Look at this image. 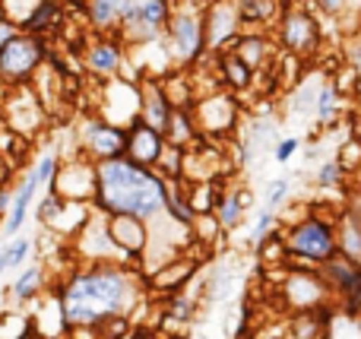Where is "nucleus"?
I'll return each mask as SVG.
<instances>
[{
  "mask_svg": "<svg viewBox=\"0 0 361 339\" xmlns=\"http://www.w3.org/2000/svg\"><path fill=\"white\" fill-rule=\"evenodd\" d=\"M67 19V6L54 4V0H42V4L29 6V16H23L16 23V32H25V35L44 38L51 35L54 29H61V23Z\"/></svg>",
  "mask_w": 361,
  "mask_h": 339,
  "instance_id": "17",
  "label": "nucleus"
},
{
  "mask_svg": "<svg viewBox=\"0 0 361 339\" xmlns=\"http://www.w3.org/2000/svg\"><path fill=\"white\" fill-rule=\"evenodd\" d=\"M10 203H13V190L0 187V216H4V213H10Z\"/></svg>",
  "mask_w": 361,
  "mask_h": 339,
  "instance_id": "44",
  "label": "nucleus"
},
{
  "mask_svg": "<svg viewBox=\"0 0 361 339\" xmlns=\"http://www.w3.org/2000/svg\"><path fill=\"white\" fill-rule=\"evenodd\" d=\"M282 304L292 308L295 314H314L317 308H326V304H336L326 289V283L320 279L317 270H307V266L298 264H286L282 266Z\"/></svg>",
  "mask_w": 361,
  "mask_h": 339,
  "instance_id": "7",
  "label": "nucleus"
},
{
  "mask_svg": "<svg viewBox=\"0 0 361 339\" xmlns=\"http://www.w3.org/2000/svg\"><path fill=\"white\" fill-rule=\"evenodd\" d=\"M165 152V137L152 127H146L143 121H133L130 127H124V159L146 171H156Z\"/></svg>",
  "mask_w": 361,
  "mask_h": 339,
  "instance_id": "13",
  "label": "nucleus"
},
{
  "mask_svg": "<svg viewBox=\"0 0 361 339\" xmlns=\"http://www.w3.org/2000/svg\"><path fill=\"white\" fill-rule=\"evenodd\" d=\"M235 200L241 209H250L254 207V194H250V187H235Z\"/></svg>",
  "mask_w": 361,
  "mask_h": 339,
  "instance_id": "41",
  "label": "nucleus"
},
{
  "mask_svg": "<svg viewBox=\"0 0 361 339\" xmlns=\"http://www.w3.org/2000/svg\"><path fill=\"white\" fill-rule=\"evenodd\" d=\"M44 279H48V273H44L42 264L25 266V270L19 273V279L13 283V298H16V302H32V298H38L44 289Z\"/></svg>",
  "mask_w": 361,
  "mask_h": 339,
  "instance_id": "24",
  "label": "nucleus"
},
{
  "mask_svg": "<svg viewBox=\"0 0 361 339\" xmlns=\"http://www.w3.org/2000/svg\"><path fill=\"white\" fill-rule=\"evenodd\" d=\"M57 168H61V159H57L54 152H44V156L35 162V168H32V175H35V181L44 187V184H51V181H54Z\"/></svg>",
  "mask_w": 361,
  "mask_h": 339,
  "instance_id": "36",
  "label": "nucleus"
},
{
  "mask_svg": "<svg viewBox=\"0 0 361 339\" xmlns=\"http://www.w3.org/2000/svg\"><path fill=\"white\" fill-rule=\"evenodd\" d=\"M257 257H260L263 266H286L288 254H286V245H282V235L273 232L263 245H257Z\"/></svg>",
  "mask_w": 361,
  "mask_h": 339,
  "instance_id": "30",
  "label": "nucleus"
},
{
  "mask_svg": "<svg viewBox=\"0 0 361 339\" xmlns=\"http://www.w3.org/2000/svg\"><path fill=\"white\" fill-rule=\"evenodd\" d=\"M140 298L137 273L127 264H89L61 285V314L67 327L95 330L108 317H127Z\"/></svg>",
  "mask_w": 361,
  "mask_h": 339,
  "instance_id": "1",
  "label": "nucleus"
},
{
  "mask_svg": "<svg viewBox=\"0 0 361 339\" xmlns=\"http://www.w3.org/2000/svg\"><path fill=\"white\" fill-rule=\"evenodd\" d=\"M169 181L159 171H146L124 156L95 165V209L99 216H133L152 222L162 216Z\"/></svg>",
  "mask_w": 361,
  "mask_h": 339,
  "instance_id": "2",
  "label": "nucleus"
},
{
  "mask_svg": "<svg viewBox=\"0 0 361 339\" xmlns=\"http://www.w3.org/2000/svg\"><path fill=\"white\" fill-rule=\"evenodd\" d=\"M82 19L95 35H114L121 29V0H92L82 4Z\"/></svg>",
  "mask_w": 361,
  "mask_h": 339,
  "instance_id": "20",
  "label": "nucleus"
},
{
  "mask_svg": "<svg viewBox=\"0 0 361 339\" xmlns=\"http://www.w3.org/2000/svg\"><path fill=\"white\" fill-rule=\"evenodd\" d=\"M48 54H51V48L44 38L16 32V35L0 48V82H10L13 89L32 82L38 73H42Z\"/></svg>",
  "mask_w": 361,
  "mask_h": 339,
  "instance_id": "6",
  "label": "nucleus"
},
{
  "mask_svg": "<svg viewBox=\"0 0 361 339\" xmlns=\"http://www.w3.org/2000/svg\"><path fill=\"white\" fill-rule=\"evenodd\" d=\"M298 146H301V140H298V137H279V143L273 146V159H276L279 165L292 162L295 152H298Z\"/></svg>",
  "mask_w": 361,
  "mask_h": 339,
  "instance_id": "39",
  "label": "nucleus"
},
{
  "mask_svg": "<svg viewBox=\"0 0 361 339\" xmlns=\"http://www.w3.org/2000/svg\"><path fill=\"white\" fill-rule=\"evenodd\" d=\"M358 105H361V95H358Z\"/></svg>",
  "mask_w": 361,
  "mask_h": 339,
  "instance_id": "46",
  "label": "nucleus"
},
{
  "mask_svg": "<svg viewBox=\"0 0 361 339\" xmlns=\"http://www.w3.org/2000/svg\"><path fill=\"white\" fill-rule=\"evenodd\" d=\"M193 276H197V264L187 257H178V260H171V264H165L162 270L152 273V285H156L159 292H165V295H178L187 279H193Z\"/></svg>",
  "mask_w": 361,
  "mask_h": 339,
  "instance_id": "22",
  "label": "nucleus"
},
{
  "mask_svg": "<svg viewBox=\"0 0 361 339\" xmlns=\"http://www.w3.org/2000/svg\"><path fill=\"white\" fill-rule=\"evenodd\" d=\"M336 226H339V216H320V213H314V209H307L305 216L292 219L288 228L282 232V245H286L288 264L307 266V270H320L326 260H333L339 254Z\"/></svg>",
  "mask_w": 361,
  "mask_h": 339,
  "instance_id": "3",
  "label": "nucleus"
},
{
  "mask_svg": "<svg viewBox=\"0 0 361 339\" xmlns=\"http://www.w3.org/2000/svg\"><path fill=\"white\" fill-rule=\"evenodd\" d=\"M228 51L244 63V67L250 70V73L257 76V73H260V70L276 57V42H273V35H269V32L244 29L241 35L235 38V44H231Z\"/></svg>",
  "mask_w": 361,
  "mask_h": 339,
  "instance_id": "16",
  "label": "nucleus"
},
{
  "mask_svg": "<svg viewBox=\"0 0 361 339\" xmlns=\"http://www.w3.org/2000/svg\"><path fill=\"white\" fill-rule=\"evenodd\" d=\"M238 111H241L238 95L228 92V89H212V92H206V95H197L190 114L200 130V140L203 137H212V140L231 137L238 127Z\"/></svg>",
  "mask_w": 361,
  "mask_h": 339,
  "instance_id": "8",
  "label": "nucleus"
},
{
  "mask_svg": "<svg viewBox=\"0 0 361 339\" xmlns=\"http://www.w3.org/2000/svg\"><path fill=\"white\" fill-rule=\"evenodd\" d=\"M13 35H16V25H13L10 19H4V23H0V48H4V44L10 42Z\"/></svg>",
  "mask_w": 361,
  "mask_h": 339,
  "instance_id": "42",
  "label": "nucleus"
},
{
  "mask_svg": "<svg viewBox=\"0 0 361 339\" xmlns=\"http://www.w3.org/2000/svg\"><path fill=\"white\" fill-rule=\"evenodd\" d=\"M324 339H361V314H345L336 308V314L324 327Z\"/></svg>",
  "mask_w": 361,
  "mask_h": 339,
  "instance_id": "26",
  "label": "nucleus"
},
{
  "mask_svg": "<svg viewBox=\"0 0 361 339\" xmlns=\"http://www.w3.org/2000/svg\"><path fill=\"white\" fill-rule=\"evenodd\" d=\"M212 216H216V222H219V228H222V232H231V228L241 226L244 209L238 207L235 190H225V194L219 197V203H216V209H212Z\"/></svg>",
  "mask_w": 361,
  "mask_h": 339,
  "instance_id": "28",
  "label": "nucleus"
},
{
  "mask_svg": "<svg viewBox=\"0 0 361 339\" xmlns=\"http://www.w3.org/2000/svg\"><path fill=\"white\" fill-rule=\"evenodd\" d=\"M171 101L169 95H165L162 82H159V76H146V80H140V114L137 121H143L146 127H152V130L162 133L165 124H169L171 118Z\"/></svg>",
  "mask_w": 361,
  "mask_h": 339,
  "instance_id": "15",
  "label": "nucleus"
},
{
  "mask_svg": "<svg viewBox=\"0 0 361 339\" xmlns=\"http://www.w3.org/2000/svg\"><path fill=\"white\" fill-rule=\"evenodd\" d=\"M216 76H219V86L228 89V92H247L250 82H254V73H250L247 67H244L241 61H238L231 51H225V54H216Z\"/></svg>",
  "mask_w": 361,
  "mask_h": 339,
  "instance_id": "21",
  "label": "nucleus"
},
{
  "mask_svg": "<svg viewBox=\"0 0 361 339\" xmlns=\"http://www.w3.org/2000/svg\"><path fill=\"white\" fill-rule=\"evenodd\" d=\"M124 42L121 35H92V42L82 51V67L86 73L99 76V80H118L121 70H124Z\"/></svg>",
  "mask_w": 361,
  "mask_h": 339,
  "instance_id": "12",
  "label": "nucleus"
},
{
  "mask_svg": "<svg viewBox=\"0 0 361 339\" xmlns=\"http://www.w3.org/2000/svg\"><path fill=\"white\" fill-rule=\"evenodd\" d=\"M162 137H165V146H171V149H180V152L197 149L200 130H197V124H193L190 108H175V111H171V118H169V124H165Z\"/></svg>",
  "mask_w": 361,
  "mask_h": 339,
  "instance_id": "19",
  "label": "nucleus"
},
{
  "mask_svg": "<svg viewBox=\"0 0 361 339\" xmlns=\"http://www.w3.org/2000/svg\"><path fill=\"white\" fill-rule=\"evenodd\" d=\"M171 6L175 4H169V0H140L137 19H143V23L152 25V29L165 32V25H169V19H171Z\"/></svg>",
  "mask_w": 361,
  "mask_h": 339,
  "instance_id": "29",
  "label": "nucleus"
},
{
  "mask_svg": "<svg viewBox=\"0 0 361 339\" xmlns=\"http://www.w3.org/2000/svg\"><path fill=\"white\" fill-rule=\"evenodd\" d=\"M339 92H336V86H333L330 80L324 82V86L317 89V101H314V114H317V121L324 127H330L333 121L339 118Z\"/></svg>",
  "mask_w": 361,
  "mask_h": 339,
  "instance_id": "27",
  "label": "nucleus"
},
{
  "mask_svg": "<svg viewBox=\"0 0 361 339\" xmlns=\"http://www.w3.org/2000/svg\"><path fill=\"white\" fill-rule=\"evenodd\" d=\"M336 165L345 171V175H355V171L361 168V143L355 137H349V140H343L339 143V149H336Z\"/></svg>",
  "mask_w": 361,
  "mask_h": 339,
  "instance_id": "32",
  "label": "nucleus"
},
{
  "mask_svg": "<svg viewBox=\"0 0 361 339\" xmlns=\"http://www.w3.org/2000/svg\"><path fill=\"white\" fill-rule=\"evenodd\" d=\"M276 222H279V213H269V209H263L260 216H257V222L250 226V235H247V241L250 245H263V241L269 238V235L276 232Z\"/></svg>",
  "mask_w": 361,
  "mask_h": 339,
  "instance_id": "35",
  "label": "nucleus"
},
{
  "mask_svg": "<svg viewBox=\"0 0 361 339\" xmlns=\"http://www.w3.org/2000/svg\"><path fill=\"white\" fill-rule=\"evenodd\" d=\"M345 171L336 165V159H324V162L317 165V175H314V181H317L320 190H333L339 187V184H345Z\"/></svg>",
  "mask_w": 361,
  "mask_h": 339,
  "instance_id": "33",
  "label": "nucleus"
},
{
  "mask_svg": "<svg viewBox=\"0 0 361 339\" xmlns=\"http://www.w3.org/2000/svg\"><path fill=\"white\" fill-rule=\"evenodd\" d=\"M244 32L241 16H238V4L231 0H216V4H203V38H206V54H225L235 44V38Z\"/></svg>",
  "mask_w": 361,
  "mask_h": 339,
  "instance_id": "9",
  "label": "nucleus"
},
{
  "mask_svg": "<svg viewBox=\"0 0 361 339\" xmlns=\"http://www.w3.org/2000/svg\"><path fill=\"white\" fill-rule=\"evenodd\" d=\"M276 48L288 51L292 57H314L324 44L317 13H311L307 4H282V13L273 25Z\"/></svg>",
  "mask_w": 361,
  "mask_h": 339,
  "instance_id": "5",
  "label": "nucleus"
},
{
  "mask_svg": "<svg viewBox=\"0 0 361 339\" xmlns=\"http://www.w3.org/2000/svg\"><path fill=\"white\" fill-rule=\"evenodd\" d=\"M193 314H197V304H193V298H187V295H169L165 298V317L169 321H178V323H190L193 321Z\"/></svg>",
  "mask_w": 361,
  "mask_h": 339,
  "instance_id": "31",
  "label": "nucleus"
},
{
  "mask_svg": "<svg viewBox=\"0 0 361 339\" xmlns=\"http://www.w3.org/2000/svg\"><path fill=\"white\" fill-rule=\"evenodd\" d=\"M314 101H317V89L298 86V89H292V99H288V108H292V114L298 118V114H307V111H311Z\"/></svg>",
  "mask_w": 361,
  "mask_h": 339,
  "instance_id": "37",
  "label": "nucleus"
},
{
  "mask_svg": "<svg viewBox=\"0 0 361 339\" xmlns=\"http://www.w3.org/2000/svg\"><path fill=\"white\" fill-rule=\"evenodd\" d=\"M80 152L86 162H111L124 156V130L102 118H92L80 127Z\"/></svg>",
  "mask_w": 361,
  "mask_h": 339,
  "instance_id": "10",
  "label": "nucleus"
},
{
  "mask_svg": "<svg viewBox=\"0 0 361 339\" xmlns=\"http://www.w3.org/2000/svg\"><path fill=\"white\" fill-rule=\"evenodd\" d=\"M355 44H358V48H361V25H358V35H355Z\"/></svg>",
  "mask_w": 361,
  "mask_h": 339,
  "instance_id": "45",
  "label": "nucleus"
},
{
  "mask_svg": "<svg viewBox=\"0 0 361 339\" xmlns=\"http://www.w3.org/2000/svg\"><path fill=\"white\" fill-rule=\"evenodd\" d=\"M282 13V4H269V0H241L238 4V16H241L244 29H254V32H267L269 25H276Z\"/></svg>",
  "mask_w": 361,
  "mask_h": 339,
  "instance_id": "23",
  "label": "nucleus"
},
{
  "mask_svg": "<svg viewBox=\"0 0 361 339\" xmlns=\"http://www.w3.org/2000/svg\"><path fill=\"white\" fill-rule=\"evenodd\" d=\"M169 57L178 67H193L206 57V38H203V4H175L171 19L162 35Z\"/></svg>",
  "mask_w": 361,
  "mask_h": 339,
  "instance_id": "4",
  "label": "nucleus"
},
{
  "mask_svg": "<svg viewBox=\"0 0 361 339\" xmlns=\"http://www.w3.org/2000/svg\"><path fill=\"white\" fill-rule=\"evenodd\" d=\"M51 194H57L67 203H86L95 197V165L86 159H76V162H61L54 181H51Z\"/></svg>",
  "mask_w": 361,
  "mask_h": 339,
  "instance_id": "14",
  "label": "nucleus"
},
{
  "mask_svg": "<svg viewBox=\"0 0 361 339\" xmlns=\"http://www.w3.org/2000/svg\"><path fill=\"white\" fill-rule=\"evenodd\" d=\"M38 187H42V184L35 181V175H32V171H25L23 184H19V187L13 190V203H10V213L4 216V235H6V238H16V235L23 232L25 219H29V207H32V197L38 194Z\"/></svg>",
  "mask_w": 361,
  "mask_h": 339,
  "instance_id": "18",
  "label": "nucleus"
},
{
  "mask_svg": "<svg viewBox=\"0 0 361 339\" xmlns=\"http://www.w3.org/2000/svg\"><path fill=\"white\" fill-rule=\"evenodd\" d=\"M63 207H67V200H61L57 194H48L42 200V207H38V222H42V226H54L57 216L63 213Z\"/></svg>",
  "mask_w": 361,
  "mask_h": 339,
  "instance_id": "38",
  "label": "nucleus"
},
{
  "mask_svg": "<svg viewBox=\"0 0 361 339\" xmlns=\"http://www.w3.org/2000/svg\"><path fill=\"white\" fill-rule=\"evenodd\" d=\"M10 175H13V168H10V159H4V156H0V187H6V181H10Z\"/></svg>",
  "mask_w": 361,
  "mask_h": 339,
  "instance_id": "43",
  "label": "nucleus"
},
{
  "mask_svg": "<svg viewBox=\"0 0 361 339\" xmlns=\"http://www.w3.org/2000/svg\"><path fill=\"white\" fill-rule=\"evenodd\" d=\"M105 235L121 254V260H133L140 266L149 245V222L133 219V216H105Z\"/></svg>",
  "mask_w": 361,
  "mask_h": 339,
  "instance_id": "11",
  "label": "nucleus"
},
{
  "mask_svg": "<svg viewBox=\"0 0 361 339\" xmlns=\"http://www.w3.org/2000/svg\"><path fill=\"white\" fill-rule=\"evenodd\" d=\"M288 194H292V178H276V181H269L267 194H263V203H267L269 213H276L279 207H286Z\"/></svg>",
  "mask_w": 361,
  "mask_h": 339,
  "instance_id": "34",
  "label": "nucleus"
},
{
  "mask_svg": "<svg viewBox=\"0 0 361 339\" xmlns=\"http://www.w3.org/2000/svg\"><path fill=\"white\" fill-rule=\"evenodd\" d=\"M343 216H345V219H352V222H355V226L361 228V184H355L352 190H345Z\"/></svg>",
  "mask_w": 361,
  "mask_h": 339,
  "instance_id": "40",
  "label": "nucleus"
},
{
  "mask_svg": "<svg viewBox=\"0 0 361 339\" xmlns=\"http://www.w3.org/2000/svg\"><path fill=\"white\" fill-rule=\"evenodd\" d=\"M29 254H32V238H23V235L10 238L4 247H0V276L16 270V266H23L25 260H29Z\"/></svg>",
  "mask_w": 361,
  "mask_h": 339,
  "instance_id": "25",
  "label": "nucleus"
}]
</instances>
